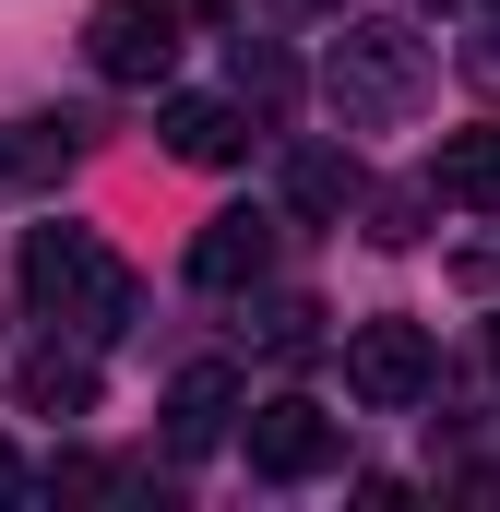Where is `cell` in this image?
Here are the masks:
<instances>
[{
	"label": "cell",
	"instance_id": "6da1fadb",
	"mask_svg": "<svg viewBox=\"0 0 500 512\" xmlns=\"http://www.w3.org/2000/svg\"><path fill=\"white\" fill-rule=\"evenodd\" d=\"M24 298L84 322V334H120L131 322V262L96 227H24Z\"/></svg>",
	"mask_w": 500,
	"mask_h": 512
},
{
	"label": "cell",
	"instance_id": "7a4b0ae2",
	"mask_svg": "<svg viewBox=\"0 0 500 512\" xmlns=\"http://www.w3.org/2000/svg\"><path fill=\"white\" fill-rule=\"evenodd\" d=\"M322 84H334L346 120H405L417 84H429V36L417 24H346L334 60H322Z\"/></svg>",
	"mask_w": 500,
	"mask_h": 512
},
{
	"label": "cell",
	"instance_id": "3957f363",
	"mask_svg": "<svg viewBox=\"0 0 500 512\" xmlns=\"http://www.w3.org/2000/svg\"><path fill=\"white\" fill-rule=\"evenodd\" d=\"M84 60L108 84H167L179 72V0H96L84 12Z\"/></svg>",
	"mask_w": 500,
	"mask_h": 512
},
{
	"label": "cell",
	"instance_id": "277c9868",
	"mask_svg": "<svg viewBox=\"0 0 500 512\" xmlns=\"http://www.w3.org/2000/svg\"><path fill=\"white\" fill-rule=\"evenodd\" d=\"M250 477H274V489H298V477H334V453H346V429L310 405V393H274V405H250Z\"/></svg>",
	"mask_w": 500,
	"mask_h": 512
},
{
	"label": "cell",
	"instance_id": "5b68a950",
	"mask_svg": "<svg viewBox=\"0 0 500 512\" xmlns=\"http://www.w3.org/2000/svg\"><path fill=\"white\" fill-rule=\"evenodd\" d=\"M429 370H441L429 322H358V334H346V393H358V405H417Z\"/></svg>",
	"mask_w": 500,
	"mask_h": 512
},
{
	"label": "cell",
	"instance_id": "8992f818",
	"mask_svg": "<svg viewBox=\"0 0 500 512\" xmlns=\"http://www.w3.org/2000/svg\"><path fill=\"white\" fill-rule=\"evenodd\" d=\"M262 262H274V215H215L203 239H191V286H215V298H239V286H262Z\"/></svg>",
	"mask_w": 500,
	"mask_h": 512
},
{
	"label": "cell",
	"instance_id": "52a82bcc",
	"mask_svg": "<svg viewBox=\"0 0 500 512\" xmlns=\"http://www.w3.org/2000/svg\"><path fill=\"white\" fill-rule=\"evenodd\" d=\"M227 417H239V370H227V358H203V370L167 382V441H179V453H215Z\"/></svg>",
	"mask_w": 500,
	"mask_h": 512
},
{
	"label": "cell",
	"instance_id": "ba28073f",
	"mask_svg": "<svg viewBox=\"0 0 500 512\" xmlns=\"http://www.w3.org/2000/svg\"><path fill=\"white\" fill-rule=\"evenodd\" d=\"M429 203L500 215V131H441V143H429Z\"/></svg>",
	"mask_w": 500,
	"mask_h": 512
},
{
	"label": "cell",
	"instance_id": "9c48e42d",
	"mask_svg": "<svg viewBox=\"0 0 500 512\" xmlns=\"http://www.w3.org/2000/svg\"><path fill=\"white\" fill-rule=\"evenodd\" d=\"M155 131H167V155H179V167H227V155L250 143V120L227 108V96H167Z\"/></svg>",
	"mask_w": 500,
	"mask_h": 512
},
{
	"label": "cell",
	"instance_id": "30bf717a",
	"mask_svg": "<svg viewBox=\"0 0 500 512\" xmlns=\"http://www.w3.org/2000/svg\"><path fill=\"white\" fill-rule=\"evenodd\" d=\"M12 405L24 417H96V358H60V346L12 358Z\"/></svg>",
	"mask_w": 500,
	"mask_h": 512
},
{
	"label": "cell",
	"instance_id": "8fae6325",
	"mask_svg": "<svg viewBox=\"0 0 500 512\" xmlns=\"http://www.w3.org/2000/svg\"><path fill=\"white\" fill-rule=\"evenodd\" d=\"M358 191H370V167H358L346 143H298V155H286V203H298V215H346Z\"/></svg>",
	"mask_w": 500,
	"mask_h": 512
},
{
	"label": "cell",
	"instance_id": "7c38bea8",
	"mask_svg": "<svg viewBox=\"0 0 500 512\" xmlns=\"http://www.w3.org/2000/svg\"><path fill=\"white\" fill-rule=\"evenodd\" d=\"M24 501V453H12V441H0V512Z\"/></svg>",
	"mask_w": 500,
	"mask_h": 512
},
{
	"label": "cell",
	"instance_id": "4fadbf2b",
	"mask_svg": "<svg viewBox=\"0 0 500 512\" xmlns=\"http://www.w3.org/2000/svg\"><path fill=\"white\" fill-rule=\"evenodd\" d=\"M489 370H500V322H489Z\"/></svg>",
	"mask_w": 500,
	"mask_h": 512
},
{
	"label": "cell",
	"instance_id": "5bb4252c",
	"mask_svg": "<svg viewBox=\"0 0 500 512\" xmlns=\"http://www.w3.org/2000/svg\"><path fill=\"white\" fill-rule=\"evenodd\" d=\"M310 12H346V0H310Z\"/></svg>",
	"mask_w": 500,
	"mask_h": 512
},
{
	"label": "cell",
	"instance_id": "9a60e30c",
	"mask_svg": "<svg viewBox=\"0 0 500 512\" xmlns=\"http://www.w3.org/2000/svg\"><path fill=\"white\" fill-rule=\"evenodd\" d=\"M489 12H500V0H489Z\"/></svg>",
	"mask_w": 500,
	"mask_h": 512
}]
</instances>
